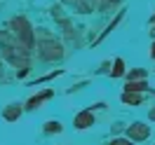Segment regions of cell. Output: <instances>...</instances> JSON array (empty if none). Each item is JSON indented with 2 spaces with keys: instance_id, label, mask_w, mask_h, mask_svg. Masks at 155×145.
<instances>
[{
  "instance_id": "obj_13",
  "label": "cell",
  "mask_w": 155,
  "mask_h": 145,
  "mask_svg": "<svg viewBox=\"0 0 155 145\" xmlns=\"http://www.w3.org/2000/svg\"><path fill=\"white\" fill-rule=\"evenodd\" d=\"M150 119H155V110H150Z\"/></svg>"
},
{
  "instance_id": "obj_8",
  "label": "cell",
  "mask_w": 155,
  "mask_h": 145,
  "mask_svg": "<svg viewBox=\"0 0 155 145\" xmlns=\"http://www.w3.org/2000/svg\"><path fill=\"white\" fill-rule=\"evenodd\" d=\"M141 89H146V82H129L127 84V91H141Z\"/></svg>"
},
{
  "instance_id": "obj_6",
  "label": "cell",
  "mask_w": 155,
  "mask_h": 145,
  "mask_svg": "<svg viewBox=\"0 0 155 145\" xmlns=\"http://www.w3.org/2000/svg\"><path fill=\"white\" fill-rule=\"evenodd\" d=\"M68 2H71V5H75L80 12H89V2H87V0H68Z\"/></svg>"
},
{
  "instance_id": "obj_7",
  "label": "cell",
  "mask_w": 155,
  "mask_h": 145,
  "mask_svg": "<svg viewBox=\"0 0 155 145\" xmlns=\"http://www.w3.org/2000/svg\"><path fill=\"white\" fill-rule=\"evenodd\" d=\"M49 96H52V91H45V94H40V96L31 98V103H28V106H31V108H35L38 103H42V101H45V98H49Z\"/></svg>"
},
{
  "instance_id": "obj_5",
  "label": "cell",
  "mask_w": 155,
  "mask_h": 145,
  "mask_svg": "<svg viewBox=\"0 0 155 145\" xmlns=\"http://www.w3.org/2000/svg\"><path fill=\"white\" fill-rule=\"evenodd\" d=\"M122 101H125V103H134V106H136V103H141V96H136L134 91H127L125 96H122Z\"/></svg>"
},
{
  "instance_id": "obj_3",
  "label": "cell",
  "mask_w": 155,
  "mask_h": 145,
  "mask_svg": "<svg viewBox=\"0 0 155 145\" xmlns=\"http://www.w3.org/2000/svg\"><path fill=\"white\" fill-rule=\"evenodd\" d=\"M127 134H129L132 140H143L146 136H148V126H143V124H132Z\"/></svg>"
},
{
  "instance_id": "obj_4",
  "label": "cell",
  "mask_w": 155,
  "mask_h": 145,
  "mask_svg": "<svg viewBox=\"0 0 155 145\" xmlns=\"http://www.w3.org/2000/svg\"><path fill=\"white\" fill-rule=\"evenodd\" d=\"M89 124H94V115H92V112H80V115L75 117V126L78 129H87Z\"/></svg>"
},
{
  "instance_id": "obj_1",
  "label": "cell",
  "mask_w": 155,
  "mask_h": 145,
  "mask_svg": "<svg viewBox=\"0 0 155 145\" xmlns=\"http://www.w3.org/2000/svg\"><path fill=\"white\" fill-rule=\"evenodd\" d=\"M12 28H14V35L26 45V47H31L33 45V33H31V28H28V24L24 19H14L12 21Z\"/></svg>"
},
{
  "instance_id": "obj_14",
  "label": "cell",
  "mask_w": 155,
  "mask_h": 145,
  "mask_svg": "<svg viewBox=\"0 0 155 145\" xmlns=\"http://www.w3.org/2000/svg\"><path fill=\"white\" fill-rule=\"evenodd\" d=\"M153 56H155V45H153Z\"/></svg>"
},
{
  "instance_id": "obj_11",
  "label": "cell",
  "mask_w": 155,
  "mask_h": 145,
  "mask_svg": "<svg viewBox=\"0 0 155 145\" xmlns=\"http://www.w3.org/2000/svg\"><path fill=\"white\" fill-rule=\"evenodd\" d=\"M19 108H12V110H7V112H5V117H7V119H17V117H19Z\"/></svg>"
},
{
  "instance_id": "obj_10",
  "label": "cell",
  "mask_w": 155,
  "mask_h": 145,
  "mask_svg": "<svg viewBox=\"0 0 155 145\" xmlns=\"http://www.w3.org/2000/svg\"><path fill=\"white\" fill-rule=\"evenodd\" d=\"M122 73H125V68H122V58H117V61H115V70H113V75L117 77V75H122Z\"/></svg>"
},
{
  "instance_id": "obj_2",
  "label": "cell",
  "mask_w": 155,
  "mask_h": 145,
  "mask_svg": "<svg viewBox=\"0 0 155 145\" xmlns=\"http://www.w3.org/2000/svg\"><path fill=\"white\" fill-rule=\"evenodd\" d=\"M40 56L42 58H59L61 56V47H59L57 42H42L40 45Z\"/></svg>"
},
{
  "instance_id": "obj_9",
  "label": "cell",
  "mask_w": 155,
  "mask_h": 145,
  "mask_svg": "<svg viewBox=\"0 0 155 145\" xmlns=\"http://www.w3.org/2000/svg\"><path fill=\"white\" fill-rule=\"evenodd\" d=\"M45 131H47V134H52V131H61V126H59V122H47V126H45Z\"/></svg>"
},
{
  "instance_id": "obj_12",
  "label": "cell",
  "mask_w": 155,
  "mask_h": 145,
  "mask_svg": "<svg viewBox=\"0 0 155 145\" xmlns=\"http://www.w3.org/2000/svg\"><path fill=\"white\" fill-rule=\"evenodd\" d=\"M110 145H132V143H129V140H122V138H117V140H113Z\"/></svg>"
}]
</instances>
